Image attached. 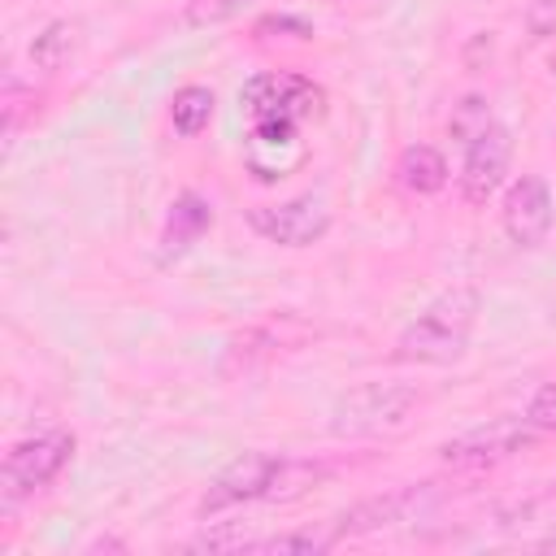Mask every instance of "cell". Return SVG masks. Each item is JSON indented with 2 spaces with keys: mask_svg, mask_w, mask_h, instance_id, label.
<instances>
[{
  "mask_svg": "<svg viewBox=\"0 0 556 556\" xmlns=\"http://www.w3.org/2000/svg\"><path fill=\"white\" fill-rule=\"evenodd\" d=\"M478 308H482L478 287H452V291L434 295L400 330L395 361H413V365H452V361H460V352L469 348Z\"/></svg>",
  "mask_w": 556,
  "mask_h": 556,
  "instance_id": "cell-1",
  "label": "cell"
},
{
  "mask_svg": "<svg viewBox=\"0 0 556 556\" xmlns=\"http://www.w3.org/2000/svg\"><path fill=\"white\" fill-rule=\"evenodd\" d=\"M421 395L400 382H361L330 408V434L339 439H369V434H395L417 413Z\"/></svg>",
  "mask_w": 556,
  "mask_h": 556,
  "instance_id": "cell-2",
  "label": "cell"
},
{
  "mask_svg": "<svg viewBox=\"0 0 556 556\" xmlns=\"http://www.w3.org/2000/svg\"><path fill=\"white\" fill-rule=\"evenodd\" d=\"M282 465L287 456H274V452H243L239 460H230L200 495V517H217L226 508H239V504H252V500H274L278 491V478H282Z\"/></svg>",
  "mask_w": 556,
  "mask_h": 556,
  "instance_id": "cell-3",
  "label": "cell"
},
{
  "mask_svg": "<svg viewBox=\"0 0 556 556\" xmlns=\"http://www.w3.org/2000/svg\"><path fill=\"white\" fill-rule=\"evenodd\" d=\"M74 456V434L70 430H43V434H30L22 443L9 447L4 465H0V486H4V500H22L39 486H48Z\"/></svg>",
  "mask_w": 556,
  "mask_h": 556,
  "instance_id": "cell-4",
  "label": "cell"
},
{
  "mask_svg": "<svg viewBox=\"0 0 556 556\" xmlns=\"http://www.w3.org/2000/svg\"><path fill=\"white\" fill-rule=\"evenodd\" d=\"M534 426L526 417H495L486 426H473L456 439H447L439 447V456L452 465V469H486V465H500L508 456H517L521 447L534 443Z\"/></svg>",
  "mask_w": 556,
  "mask_h": 556,
  "instance_id": "cell-5",
  "label": "cell"
},
{
  "mask_svg": "<svg viewBox=\"0 0 556 556\" xmlns=\"http://www.w3.org/2000/svg\"><path fill=\"white\" fill-rule=\"evenodd\" d=\"M248 226L278 248H313L330 230V208L313 195H295L282 204H256L248 213Z\"/></svg>",
  "mask_w": 556,
  "mask_h": 556,
  "instance_id": "cell-6",
  "label": "cell"
},
{
  "mask_svg": "<svg viewBox=\"0 0 556 556\" xmlns=\"http://www.w3.org/2000/svg\"><path fill=\"white\" fill-rule=\"evenodd\" d=\"M500 222H504V235H508L517 248H539V243L552 235V222H556L552 187H547L539 174L517 178V182L508 187V195H504Z\"/></svg>",
  "mask_w": 556,
  "mask_h": 556,
  "instance_id": "cell-7",
  "label": "cell"
},
{
  "mask_svg": "<svg viewBox=\"0 0 556 556\" xmlns=\"http://www.w3.org/2000/svg\"><path fill=\"white\" fill-rule=\"evenodd\" d=\"M508 161H513V135L508 126H491L482 130L473 143H465V165H460V195L469 204H486L500 187H504V174H508Z\"/></svg>",
  "mask_w": 556,
  "mask_h": 556,
  "instance_id": "cell-8",
  "label": "cell"
},
{
  "mask_svg": "<svg viewBox=\"0 0 556 556\" xmlns=\"http://www.w3.org/2000/svg\"><path fill=\"white\" fill-rule=\"evenodd\" d=\"M421 504V491H387V495H374V500H361L356 508H348L334 526V539H348V534H369V530H382V526H395V521H408V513Z\"/></svg>",
  "mask_w": 556,
  "mask_h": 556,
  "instance_id": "cell-9",
  "label": "cell"
},
{
  "mask_svg": "<svg viewBox=\"0 0 556 556\" xmlns=\"http://www.w3.org/2000/svg\"><path fill=\"white\" fill-rule=\"evenodd\" d=\"M213 226V208L208 200H200L195 191H182L169 208V222H165V235H161V261H178L204 230Z\"/></svg>",
  "mask_w": 556,
  "mask_h": 556,
  "instance_id": "cell-10",
  "label": "cell"
},
{
  "mask_svg": "<svg viewBox=\"0 0 556 556\" xmlns=\"http://www.w3.org/2000/svg\"><path fill=\"white\" fill-rule=\"evenodd\" d=\"M395 178H400V187L413 191V195H434V191L447 187V161H443L439 148H430V143H413V148L400 152V161H395Z\"/></svg>",
  "mask_w": 556,
  "mask_h": 556,
  "instance_id": "cell-11",
  "label": "cell"
},
{
  "mask_svg": "<svg viewBox=\"0 0 556 556\" xmlns=\"http://www.w3.org/2000/svg\"><path fill=\"white\" fill-rule=\"evenodd\" d=\"M208 117H213V91L208 87H178L174 91V100H169V122H174V130L182 135V139H191V135H200L204 126H208Z\"/></svg>",
  "mask_w": 556,
  "mask_h": 556,
  "instance_id": "cell-12",
  "label": "cell"
},
{
  "mask_svg": "<svg viewBox=\"0 0 556 556\" xmlns=\"http://www.w3.org/2000/svg\"><path fill=\"white\" fill-rule=\"evenodd\" d=\"M70 52H74V26H70V22H48V26L30 39V65L43 70V74L61 70V65L70 61Z\"/></svg>",
  "mask_w": 556,
  "mask_h": 556,
  "instance_id": "cell-13",
  "label": "cell"
},
{
  "mask_svg": "<svg viewBox=\"0 0 556 556\" xmlns=\"http://www.w3.org/2000/svg\"><path fill=\"white\" fill-rule=\"evenodd\" d=\"M495 126V113H491V104H486V96H465L456 109H452V117H447V130H452V139L456 143H473L482 130H491Z\"/></svg>",
  "mask_w": 556,
  "mask_h": 556,
  "instance_id": "cell-14",
  "label": "cell"
},
{
  "mask_svg": "<svg viewBox=\"0 0 556 556\" xmlns=\"http://www.w3.org/2000/svg\"><path fill=\"white\" fill-rule=\"evenodd\" d=\"M334 539L326 534H313V530H300V534H274V539H261V543H248L252 552H300V556H313V552H326Z\"/></svg>",
  "mask_w": 556,
  "mask_h": 556,
  "instance_id": "cell-15",
  "label": "cell"
},
{
  "mask_svg": "<svg viewBox=\"0 0 556 556\" xmlns=\"http://www.w3.org/2000/svg\"><path fill=\"white\" fill-rule=\"evenodd\" d=\"M252 0H191L187 4V26H217L226 17H235L239 9H248Z\"/></svg>",
  "mask_w": 556,
  "mask_h": 556,
  "instance_id": "cell-16",
  "label": "cell"
},
{
  "mask_svg": "<svg viewBox=\"0 0 556 556\" xmlns=\"http://www.w3.org/2000/svg\"><path fill=\"white\" fill-rule=\"evenodd\" d=\"M526 421L534 430H556V382H547V387L534 391V400L526 404Z\"/></svg>",
  "mask_w": 556,
  "mask_h": 556,
  "instance_id": "cell-17",
  "label": "cell"
},
{
  "mask_svg": "<svg viewBox=\"0 0 556 556\" xmlns=\"http://www.w3.org/2000/svg\"><path fill=\"white\" fill-rule=\"evenodd\" d=\"M252 135H256L261 143H291L295 117H261V122H252Z\"/></svg>",
  "mask_w": 556,
  "mask_h": 556,
  "instance_id": "cell-18",
  "label": "cell"
},
{
  "mask_svg": "<svg viewBox=\"0 0 556 556\" xmlns=\"http://www.w3.org/2000/svg\"><path fill=\"white\" fill-rule=\"evenodd\" d=\"M552 30H556V0H539L530 9V35L534 39H547Z\"/></svg>",
  "mask_w": 556,
  "mask_h": 556,
  "instance_id": "cell-19",
  "label": "cell"
}]
</instances>
